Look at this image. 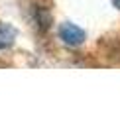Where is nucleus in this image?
Returning a JSON list of instances; mask_svg holds the SVG:
<instances>
[{
	"label": "nucleus",
	"instance_id": "4",
	"mask_svg": "<svg viewBox=\"0 0 120 118\" xmlns=\"http://www.w3.org/2000/svg\"><path fill=\"white\" fill-rule=\"evenodd\" d=\"M112 2H114V6H116V8H120V0H112Z\"/></svg>",
	"mask_w": 120,
	"mask_h": 118
},
{
	"label": "nucleus",
	"instance_id": "1",
	"mask_svg": "<svg viewBox=\"0 0 120 118\" xmlns=\"http://www.w3.org/2000/svg\"><path fill=\"white\" fill-rule=\"evenodd\" d=\"M59 37H61L67 45H81L85 41V32L79 26L67 22V24H63V26L59 28Z\"/></svg>",
	"mask_w": 120,
	"mask_h": 118
},
{
	"label": "nucleus",
	"instance_id": "3",
	"mask_svg": "<svg viewBox=\"0 0 120 118\" xmlns=\"http://www.w3.org/2000/svg\"><path fill=\"white\" fill-rule=\"evenodd\" d=\"M38 22L41 24V28H43V30H45V28H47V24H49V16H47L45 12H41V10H38Z\"/></svg>",
	"mask_w": 120,
	"mask_h": 118
},
{
	"label": "nucleus",
	"instance_id": "2",
	"mask_svg": "<svg viewBox=\"0 0 120 118\" xmlns=\"http://www.w3.org/2000/svg\"><path fill=\"white\" fill-rule=\"evenodd\" d=\"M16 39V30L10 24H0V49H6Z\"/></svg>",
	"mask_w": 120,
	"mask_h": 118
}]
</instances>
